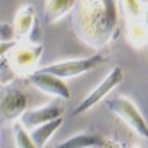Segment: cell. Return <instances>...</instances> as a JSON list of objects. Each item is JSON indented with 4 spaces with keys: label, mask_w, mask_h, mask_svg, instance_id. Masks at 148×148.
I'll return each mask as SVG.
<instances>
[{
    "label": "cell",
    "mask_w": 148,
    "mask_h": 148,
    "mask_svg": "<svg viewBox=\"0 0 148 148\" xmlns=\"http://www.w3.org/2000/svg\"><path fill=\"white\" fill-rule=\"evenodd\" d=\"M28 81L45 95L55 97L59 100H69L71 98V90H69V86L66 84L64 79H60L53 74L45 73L41 69H36L33 74H29Z\"/></svg>",
    "instance_id": "cell-7"
},
{
    "label": "cell",
    "mask_w": 148,
    "mask_h": 148,
    "mask_svg": "<svg viewBox=\"0 0 148 148\" xmlns=\"http://www.w3.org/2000/svg\"><path fill=\"white\" fill-rule=\"evenodd\" d=\"M76 0H45L43 5V23L55 24L73 12Z\"/></svg>",
    "instance_id": "cell-11"
},
{
    "label": "cell",
    "mask_w": 148,
    "mask_h": 148,
    "mask_svg": "<svg viewBox=\"0 0 148 148\" xmlns=\"http://www.w3.org/2000/svg\"><path fill=\"white\" fill-rule=\"evenodd\" d=\"M107 109L115 114L129 129H133V133H136L140 138L148 140V122L147 119L143 117L141 110L136 107V103L124 95H117L110 100L105 102Z\"/></svg>",
    "instance_id": "cell-3"
},
{
    "label": "cell",
    "mask_w": 148,
    "mask_h": 148,
    "mask_svg": "<svg viewBox=\"0 0 148 148\" xmlns=\"http://www.w3.org/2000/svg\"><path fill=\"white\" fill-rule=\"evenodd\" d=\"M117 7L126 23L145 17V5L141 3V0H117Z\"/></svg>",
    "instance_id": "cell-14"
},
{
    "label": "cell",
    "mask_w": 148,
    "mask_h": 148,
    "mask_svg": "<svg viewBox=\"0 0 148 148\" xmlns=\"http://www.w3.org/2000/svg\"><path fill=\"white\" fill-rule=\"evenodd\" d=\"M64 115V105L62 103H47V105H41V107H35V109H29L26 110L19 122L26 127V129H35L36 126H41L45 122H50L53 119H59Z\"/></svg>",
    "instance_id": "cell-8"
},
{
    "label": "cell",
    "mask_w": 148,
    "mask_h": 148,
    "mask_svg": "<svg viewBox=\"0 0 148 148\" xmlns=\"http://www.w3.org/2000/svg\"><path fill=\"white\" fill-rule=\"evenodd\" d=\"M107 60V57L103 53H93L90 57H81V59H69V60H60V62H53L48 66L40 67L41 71L48 74H53L60 79H71L77 77L81 74H86L93 69H97L98 66H102Z\"/></svg>",
    "instance_id": "cell-4"
},
{
    "label": "cell",
    "mask_w": 148,
    "mask_h": 148,
    "mask_svg": "<svg viewBox=\"0 0 148 148\" xmlns=\"http://www.w3.org/2000/svg\"><path fill=\"white\" fill-rule=\"evenodd\" d=\"M28 110V95L14 84H0V124H14Z\"/></svg>",
    "instance_id": "cell-5"
},
{
    "label": "cell",
    "mask_w": 148,
    "mask_h": 148,
    "mask_svg": "<svg viewBox=\"0 0 148 148\" xmlns=\"http://www.w3.org/2000/svg\"><path fill=\"white\" fill-rule=\"evenodd\" d=\"M14 26L7 24V23H0V41H14Z\"/></svg>",
    "instance_id": "cell-16"
},
{
    "label": "cell",
    "mask_w": 148,
    "mask_h": 148,
    "mask_svg": "<svg viewBox=\"0 0 148 148\" xmlns=\"http://www.w3.org/2000/svg\"><path fill=\"white\" fill-rule=\"evenodd\" d=\"M133 148H140V147H133Z\"/></svg>",
    "instance_id": "cell-20"
},
{
    "label": "cell",
    "mask_w": 148,
    "mask_h": 148,
    "mask_svg": "<svg viewBox=\"0 0 148 148\" xmlns=\"http://www.w3.org/2000/svg\"><path fill=\"white\" fill-rule=\"evenodd\" d=\"M12 138H14V145L16 148H38L29 134V131L17 121L12 124Z\"/></svg>",
    "instance_id": "cell-15"
},
{
    "label": "cell",
    "mask_w": 148,
    "mask_h": 148,
    "mask_svg": "<svg viewBox=\"0 0 148 148\" xmlns=\"http://www.w3.org/2000/svg\"><path fill=\"white\" fill-rule=\"evenodd\" d=\"M62 122H64V117H59V119H53V121H50V122H45V124H41V126H36L35 129H31L29 134H31L35 145H36L38 148H45V145L50 141V138H52V136L57 133V129L62 126Z\"/></svg>",
    "instance_id": "cell-13"
},
{
    "label": "cell",
    "mask_w": 148,
    "mask_h": 148,
    "mask_svg": "<svg viewBox=\"0 0 148 148\" xmlns=\"http://www.w3.org/2000/svg\"><path fill=\"white\" fill-rule=\"evenodd\" d=\"M105 138L98 133H77L71 138H66L64 141L57 143L53 148H102L105 145Z\"/></svg>",
    "instance_id": "cell-12"
},
{
    "label": "cell",
    "mask_w": 148,
    "mask_h": 148,
    "mask_svg": "<svg viewBox=\"0 0 148 148\" xmlns=\"http://www.w3.org/2000/svg\"><path fill=\"white\" fill-rule=\"evenodd\" d=\"M16 41H17V40H14V41H0V59L5 57V55L12 50V47L16 45Z\"/></svg>",
    "instance_id": "cell-17"
},
{
    "label": "cell",
    "mask_w": 148,
    "mask_h": 148,
    "mask_svg": "<svg viewBox=\"0 0 148 148\" xmlns=\"http://www.w3.org/2000/svg\"><path fill=\"white\" fill-rule=\"evenodd\" d=\"M43 53V45L38 41H16L12 50L7 53V60L16 77H28L33 74L40 64V57Z\"/></svg>",
    "instance_id": "cell-2"
},
{
    "label": "cell",
    "mask_w": 148,
    "mask_h": 148,
    "mask_svg": "<svg viewBox=\"0 0 148 148\" xmlns=\"http://www.w3.org/2000/svg\"><path fill=\"white\" fill-rule=\"evenodd\" d=\"M102 148H121V147H119L115 141H110V140H107V141H105V145H103Z\"/></svg>",
    "instance_id": "cell-18"
},
{
    "label": "cell",
    "mask_w": 148,
    "mask_h": 148,
    "mask_svg": "<svg viewBox=\"0 0 148 148\" xmlns=\"http://www.w3.org/2000/svg\"><path fill=\"white\" fill-rule=\"evenodd\" d=\"M141 3H143L145 7H148V0H141Z\"/></svg>",
    "instance_id": "cell-19"
},
{
    "label": "cell",
    "mask_w": 148,
    "mask_h": 148,
    "mask_svg": "<svg viewBox=\"0 0 148 148\" xmlns=\"http://www.w3.org/2000/svg\"><path fill=\"white\" fill-rule=\"evenodd\" d=\"M71 23L83 43L91 48H105L119 33L117 0H76Z\"/></svg>",
    "instance_id": "cell-1"
},
{
    "label": "cell",
    "mask_w": 148,
    "mask_h": 148,
    "mask_svg": "<svg viewBox=\"0 0 148 148\" xmlns=\"http://www.w3.org/2000/svg\"><path fill=\"white\" fill-rule=\"evenodd\" d=\"M124 81V71L121 66H114L109 73L105 74V77L76 105V109L73 110V115H83L84 112H88L90 109H93L95 105H98L102 100H105L112 91Z\"/></svg>",
    "instance_id": "cell-6"
},
{
    "label": "cell",
    "mask_w": 148,
    "mask_h": 148,
    "mask_svg": "<svg viewBox=\"0 0 148 148\" xmlns=\"http://www.w3.org/2000/svg\"><path fill=\"white\" fill-rule=\"evenodd\" d=\"M14 35L17 41H31V33L36 29V14H35V7L31 3H24L17 9L16 16H14Z\"/></svg>",
    "instance_id": "cell-9"
},
{
    "label": "cell",
    "mask_w": 148,
    "mask_h": 148,
    "mask_svg": "<svg viewBox=\"0 0 148 148\" xmlns=\"http://www.w3.org/2000/svg\"><path fill=\"white\" fill-rule=\"evenodd\" d=\"M126 41L134 50H141V48L148 47V21H147V17L126 23Z\"/></svg>",
    "instance_id": "cell-10"
}]
</instances>
